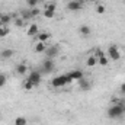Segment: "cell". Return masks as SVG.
Returning a JSON list of instances; mask_svg holds the SVG:
<instances>
[{
    "label": "cell",
    "mask_w": 125,
    "mask_h": 125,
    "mask_svg": "<svg viewBox=\"0 0 125 125\" xmlns=\"http://www.w3.org/2000/svg\"><path fill=\"white\" fill-rule=\"evenodd\" d=\"M108 116L111 119H118V118H122L124 116V105L122 103H118V105H114L108 109Z\"/></svg>",
    "instance_id": "6da1fadb"
},
{
    "label": "cell",
    "mask_w": 125,
    "mask_h": 125,
    "mask_svg": "<svg viewBox=\"0 0 125 125\" xmlns=\"http://www.w3.org/2000/svg\"><path fill=\"white\" fill-rule=\"evenodd\" d=\"M68 83H71V80L68 79L67 73H65V74H60V76H57V77H54V79L51 80V86H52L54 89L62 87V86H65V84H68Z\"/></svg>",
    "instance_id": "7a4b0ae2"
},
{
    "label": "cell",
    "mask_w": 125,
    "mask_h": 125,
    "mask_svg": "<svg viewBox=\"0 0 125 125\" xmlns=\"http://www.w3.org/2000/svg\"><path fill=\"white\" fill-rule=\"evenodd\" d=\"M106 57H108L109 60H112V61H118V60H121V51H119V48H118L116 45H109Z\"/></svg>",
    "instance_id": "3957f363"
},
{
    "label": "cell",
    "mask_w": 125,
    "mask_h": 125,
    "mask_svg": "<svg viewBox=\"0 0 125 125\" xmlns=\"http://www.w3.org/2000/svg\"><path fill=\"white\" fill-rule=\"evenodd\" d=\"M28 80L33 83V86H39V83L42 82V76H41V73H39V71L32 70L31 73L28 74Z\"/></svg>",
    "instance_id": "277c9868"
},
{
    "label": "cell",
    "mask_w": 125,
    "mask_h": 125,
    "mask_svg": "<svg viewBox=\"0 0 125 125\" xmlns=\"http://www.w3.org/2000/svg\"><path fill=\"white\" fill-rule=\"evenodd\" d=\"M67 76H68V79L71 80V82H74V80H80V79H83L84 77V74H83V71L82 70H71V71H68L67 73Z\"/></svg>",
    "instance_id": "5b68a950"
},
{
    "label": "cell",
    "mask_w": 125,
    "mask_h": 125,
    "mask_svg": "<svg viewBox=\"0 0 125 125\" xmlns=\"http://www.w3.org/2000/svg\"><path fill=\"white\" fill-rule=\"evenodd\" d=\"M82 7H83V4H82L79 0H71V1L67 3V9H68L70 12H77V10H80Z\"/></svg>",
    "instance_id": "8992f818"
},
{
    "label": "cell",
    "mask_w": 125,
    "mask_h": 125,
    "mask_svg": "<svg viewBox=\"0 0 125 125\" xmlns=\"http://www.w3.org/2000/svg\"><path fill=\"white\" fill-rule=\"evenodd\" d=\"M52 70H54V61L51 58L44 60V62H42V71L44 73H51Z\"/></svg>",
    "instance_id": "52a82bcc"
},
{
    "label": "cell",
    "mask_w": 125,
    "mask_h": 125,
    "mask_svg": "<svg viewBox=\"0 0 125 125\" xmlns=\"http://www.w3.org/2000/svg\"><path fill=\"white\" fill-rule=\"evenodd\" d=\"M45 54H47V58H54L55 55H58V47L57 45H52V47H47V51H45Z\"/></svg>",
    "instance_id": "ba28073f"
},
{
    "label": "cell",
    "mask_w": 125,
    "mask_h": 125,
    "mask_svg": "<svg viewBox=\"0 0 125 125\" xmlns=\"http://www.w3.org/2000/svg\"><path fill=\"white\" fill-rule=\"evenodd\" d=\"M15 71H16V74L23 76V74H26V73H28V65H26L25 62H19V64H16Z\"/></svg>",
    "instance_id": "9c48e42d"
},
{
    "label": "cell",
    "mask_w": 125,
    "mask_h": 125,
    "mask_svg": "<svg viewBox=\"0 0 125 125\" xmlns=\"http://www.w3.org/2000/svg\"><path fill=\"white\" fill-rule=\"evenodd\" d=\"M35 38H36V42H45L51 38V33L50 32H39Z\"/></svg>",
    "instance_id": "30bf717a"
},
{
    "label": "cell",
    "mask_w": 125,
    "mask_h": 125,
    "mask_svg": "<svg viewBox=\"0 0 125 125\" xmlns=\"http://www.w3.org/2000/svg\"><path fill=\"white\" fill-rule=\"evenodd\" d=\"M26 33H28V36H36V35L39 33V28H38V25H36V23H32L31 26L28 28Z\"/></svg>",
    "instance_id": "8fae6325"
},
{
    "label": "cell",
    "mask_w": 125,
    "mask_h": 125,
    "mask_svg": "<svg viewBox=\"0 0 125 125\" xmlns=\"http://www.w3.org/2000/svg\"><path fill=\"white\" fill-rule=\"evenodd\" d=\"M33 51L38 52V54L45 52V51H47V45H45V42H36L35 47H33Z\"/></svg>",
    "instance_id": "7c38bea8"
},
{
    "label": "cell",
    "mask_w": 125,
    "mask_h": 125,
    "mask_svg": "<svg viewBox=\"0 0 125 125\" xmlns=\"http://www.w3.org/2000/svg\"><path fill=\"white\" fill-rule=\"evenodd\" d=\"M79 86H80V89H82V90H89V89H90V82H89V80H86V79L83 77V79H80V80H79Z\"/></svg>",
    "instance_id": "4fadbf2b"
},
{
    "label": "cell",
    "mask_w": 125,
    "mask_h": 125,
    "mask_svg": "<svg viewBox=\"0 0 125 125\" xmlns=\"http://www.w3.org/2000/svg\"><path fill=\"white\" fill-rule=\"evenodd\" d=\"M79 32H80L83 36H89V35L92 33V29H90V26H87V25H82V26L79 28Z\"/></svg>",
    "instance_id": "5bb4252c"
},
{
    "label": "cell",
    "mask_w": 125,
    "mask_h": 125,
    "mask_svg": "<svg viewBox=\"0 0 125 125\" xmlns=\"http://www.w3.org/2000/svg\"><path fill=\"white\" fill-rule=\"evenodd\" d=\"M13 54H15V51H13V50H10V48H7V50H3V51H1L0 57H1V58H4V60H7V58L13 57Z\"/></svg>",
    "instance_id": "9a60e30c"
},
{
    "label": "cell",
    "mask_w": 125,
    "mask_h": 125,
    "mask_svg": "<svg viewBox=\"0 0 125 125\" xmlns=\"http://www.w3.org/2000/svg\"><path fill=\"white\" fill-rule=\"evenodd\" d=\"M96 64H97V58L94 57L93 54H92V55H89V57L86 58V65H87V67H94Z\"/></svg>",
    "instance_id": "2e32d148"
},
{
    "label": "cell",
    "mask_w": 125,
    "mask_h": 125,
    "mask_svg": "<svg viewBox=\"0 0 125 125\" xmlns=\"http://www.w3.org/2000/svg\"><path fill=\"white\" fill-rule=\"evenodd\" d=\"M97 64L102 65V67H106V65L109 64V58L106 57V54H105L103 57H99V58H97Z\"/></svg>",
    "instance_id": "e0dca14e"
},
{
    "label": "cell",
    "mask_w": 125,
    "mask_h": 125,
    "mask_svg": "<svg viewBox=\"0 0 125 125\" xmlns=\"http://www.w3.org/2000/svg\"><path fill=\"white\" fill-rule=\"evenodd\" d=\"M15 125H28V119L25 116H16L15 118Z\"/></svg>",
    "instance_id": "ac0fdd59"
},
{
    "label": "cell",
    "mask_w": 125,
    "mask_h": 125,
    "mask_svg": "<svg viewBox=\"0 0 125 125\" xmlns=\"http://www.w3.org/2000/svg\"><path fill=\"white\" fill-rule=\"evenodd\" d=\"M0 21H1V23L6 26V25L12 21V18H10V15H0Z\"/></svg>",
    "instance_id": "d6986e66"
},
{
    "label": "cell",
    "mask_w": 125,
    "mask_h": 125,
    "mask_svg": "<svg viewBox=\"0 0 125 125\" xmlns=\"http://www.w3.org/2000/svg\"><path fill=\"white\" fill-rule=\"evenodd\" d=\"M44 16H45L47 19H51V18H54V16H55V12H52V10H48V9H45V10H44Z\"/></svg>",
    "instance_id": "ffe728a7"
},
{
    "label": "cell",
    "mask_w": 125,
    "mask_h": 125,
    "mask_svg": "<svg viewBox=\"0 0 125 125\" xmlns=\"http://www.w3.org/2000/svg\"><path fill=\"white\" fill-rule=\"evenodd\" d=\"M35 86H33V83L32 82H29V80H26V82H23V89L25 90H32Z\"/></svg>",
    "instance_id": "44dd1931"
},
{
    "label": "cell",
    "mask_w": 125,
    "mask_h": 125,
    "mask_svg": "<svg viewBox=\"0 0 125 125\" xmlns=\"http://www.w3.org/2000/svg\"><path fill=\"white\" fill-rule=\"evenodd\" d=\"M6 83H7V77H6V74L0 73V89H1L3 86H6Z\"/></svg>",
    "instance_id": "7402d4cb"
},
{
    "label": "cell",
    "mask_w": 125,
    "mask_h": 125,
    "mask_svg": "<svg viewBox=\"0 0 125 125\" xmlns=\"http://www.w3.org/2000/svg\"><path fill=\"white\" fill-rule=\"evenodd\" d=\"M9 28H6V26H1L0 28V38H4V36H7L9 35Z\"/></svg>",
    "instance_id": "603a6c76"
},
{
    "label": "cell",
    "mask_w": 125,
    "mask_h": 125,
    "mask_svg": "<svg viewBox=\"0 0 125 125\" xmlns=\"http://www.w3.org/2000/svg\"><path fill=\"white\" fill-rule=\"evenodd\" d=\"M23 23H25V21H23L22 18H16V19H15V25H16L18 28H22Z\"/></svg>",
    "instance_id": "cb8c5ba5"
},
{
    "label": "cell",
    "mask_w": 125,
    "mask_h": 125,
    "mask_svg": "<svg viewBox=\"0 0 125 125\" xmlns=\"http://www.w3.org/2000/svg\"><path fill=\"white\" fill-rule=\"evenodd\" d=\"M105 10H106V9H105V6H103V4H97V6H96V12H97L99 15H103V13H105Z\"/></svg>",
    "instance_id": "d4e9b609"
},
{
    "label": "cell",
    "mask_w": 125,
    "mask_h": 125,
    "mask_svg": "<svg viewBox=\"0 0 125 125\" xmlns=\"http://www.w3.org/2000/svg\"><path fill=\"white\" fill-rule=\"evenodd\" d=\"M39 3V0H26V4L29 6V7H36V4Z\"/></svg>",
    "instance_id": "484cf974"
},
{
    "label": "cell",
    "mask_w": 125,
    "mask_h": 125,
    "mask_svg": "<svg viewBox=\"0 0 125 125\" xmlns=\"http://www.w3.org/2000/svg\"><path fill=\"white\" fill-rule=\"evenodd\" d=\"M21 18H22L23 21H26V19H31V18H32V16H31V12H29V10H28V12H26V10H23Z\"/></svg>",
    "instance_id": "4316f807"
},
{
    "label": "cell",
    "mask_w": 125,
    "mask_h": 125,
    "mask_svg": "<svg viewBox=\"0 0 125 125\" xmlns=\"http://www.w3.org/2000/svg\"><path fill=\"white\" fill-rule=\"evenodd\" d=\"M29 12H31V16H32V18H35V16H38V15H39V13H41V12H39V9H38V7H32L31 10H29Z\"/></svg>",
    "instance_id": "83f0119b"
},
{
    "label": "cell",
    "mask_w": 125,
    "mask_h": 125,
    "mask_svg": "<svg viewBox=\"0 0 125 125\" xmlns=\"http://www.w3.org/2000/svg\"><path fill=\"white\" fill-rule=\"evenodd\" d=\"M45 9H48V10H52V12H55V9H57V4H55V3H48V4L45 6Z\"/></svg>",
    "instance_id": "f1b7e54d"
},
{
    "label": "cell",
    "mask_w": 125,
    "mask_h": 125,
    "mask_svg": "<svg viewBox=\"0 0 125 125\" xmlns=\"http://www.w3.org/2000/svg\"><path fill=\"white\" fill-rule=\"evenodd\" d=\"M93 55L96 57V58H99V57H103V55H105V52H103L102 50H96V52H94Z\"/></svg>",
    "instance_id": "f546056e"
},
{
    "label": "cell",
    "mask_w": 125,
    "mask_h": 125,
    "mask_svg": "<svg viewBox=\"0 0 125 125\" xmlns=\"http://www.w3.org/2000/svg\"><path fill=\"white\" fill-rule=\"evenodd\" d=\"M119 92H121V94H122V96H125V83H122V84H121Z\"/></svg>",
    "instance_id": "4dcf8cb0"
},
{
    "label": "cell",
    "mask_w": 125,
    "mask_h": 125,
    "mask_svg": "<svg viewBox=\"0 0 125 125\" xmlns=\"http://www.w3.org/2000/svg\"><path fill=\"white\" fill-rule=\"evenodd\" d=\"M1 26H3V23H1V21H0V28H1Z\"/></svg>",
    "instance_id": "1f68e13d"
},
{
    "label": "cell",
    "mask_w": 125,
    "mask_h": 125,
    "mask_svg": "<svg viewBox=\"0 0 125 125\" xmlns=\"http://www.w3.org/2000/svg\"><path fill=\"white\" fill-rule=\"evenodd\" d=\"M124 116H125V106H124Z\"/></svg>",
    "instance_id": "d6a6232c"
},
{
    "label": "cell",
    "mask_w": 125,
    "mask_h": 125,
    "mask_svg": "<svg viewBox=\"0 0 125 125\" xmlns=\"http://www.w3.org/2000/svg\"><path fill=\"white\" fill-rule=\"evenodd\" d=\"M87 1H93V0H87Z\"/></svg>",
    "instance_id": "836d02e7"
},
{
    "label": "cell",
    "mask_w": 125,
    "mask_h": 125,
    "mask_svg": "<svg viewBox=\"0 0 125 125\" xmlns=\"http://www.w3.org/2000/svg\"><path fill=\"white\" fill-rule=\"evenodd\" d=\"M0 119H1V115H0Z\"/></svg>",
    "instance_id": "e575fe53"
}]
</instances>
